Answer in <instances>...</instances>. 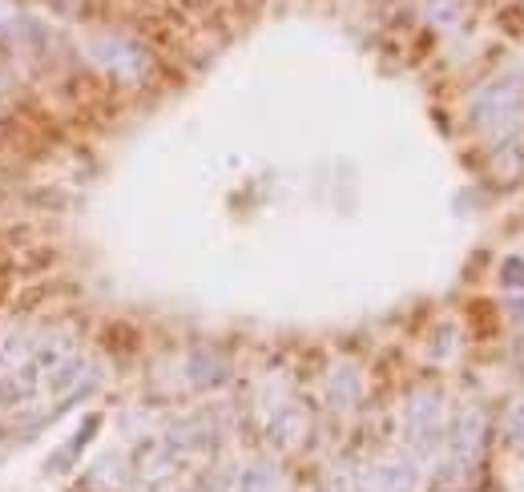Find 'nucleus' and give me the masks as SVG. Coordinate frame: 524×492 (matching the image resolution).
<instances>
[{
    "instance_id": "obj_3",
    "label": "nucleus",
    "mask_w": 524,
    "mask_h": 492,
    "mask_svg": "<svg viewBox=\"0 0 524 492\" xmlns=\"http://www.w3.org/2000/svg\"><path fill=\"white\" fill-rule=\"evenodd\" d=\"M500 279H504L508 287H520L524 290V263H520V258H504V271H500Z\"/></svg>"
},
{
    "instance_id": "obj_2",
    "label": "nucleus",
    "mask_w": 524,
    "mask_h": 492,
    "mask_svg": "<svg viewBox=\"0 0 524 492\" xmlns=\"http://www.w3.org/2000/svg\"><path fill=\"white\" fill-rule=\"evenodd\" d=\"M504 440L512 444V448H524V404L512 408V416H508L504 424Z\"/></svg>"
},
{
    "instance_id": "obj_1",
    "label": "nucleus",
    "mask_w": 524,
    "mask_h": 492,
    "mask_svg": "<svg viewBox=\"0 0 524 492\" xmlns=\"http://www.w3.org/2000/svg\"><path fill=\"white\" fill-rule=\"evenodd\" d=\"M436 416H440V400L436 396H419L408 408V440L416 444V452H428L436 444Z\"/></svg>"
}]
</instances>
